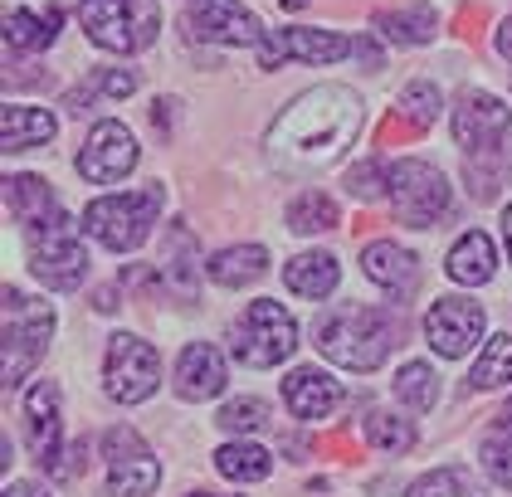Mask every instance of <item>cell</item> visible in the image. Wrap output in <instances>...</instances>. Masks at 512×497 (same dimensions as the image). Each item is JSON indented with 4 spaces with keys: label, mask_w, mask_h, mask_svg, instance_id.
<instances>
[{
    "label": "cell",
    "mask_w": 512,
    "mask_h": 497,
    "mask_svg": "<svg viewBox=\"0 0 512 497\" xmlns=\"http://www.w3.org/2000/svg\"><path fill=\"white\" fill-rule=\"evenodd\" d=\"M444 268H449V278L454 283H464V288H483L493 273H498V254H493V239L483 230H469L454 239V249H449V259H444Z\"/></svg>",
    "instance_id": "20"
},
{
    "label": "cell",
    "mask_w": 512,
    "mask_h": 497,
    "mask_svg": "<svg viewBox=\"0 0 512 497\" xmlns=\"http://www.w3.org/2000/svg\"><path fill=\"white\" fill-rule=\"evenodd\" d=\"M478 454H483L488 478H493L498 488H512V434H503V429H498V434H488Z\"/></svg>",
    "instance_id": "38"
},
{
    "label": "cell",
    "mask_w": 512,
    "mask_h": 497,
    "mask_svg": "<svg viewBox=\"0 0 512 497\" xmlns=\"http://www.w3.org/2000/svg\"><path fill=\"white\" fill-rule=\"evenodd\" d=\"M5 205H10V215H15L25 230L49 225L54 215H64L44 176H10V181H5Z\"/></svg>",
    "instance_id": "21"
},
{
    "label": "cell",
    "mask_w": 512,
    "mask_h": 497,
    "mask_svg": "<svg viewBox=\"0 0 512 497\" xmlns=\"http://www.w3.org/2000/svg\"><path fill=\"white\" fill-rule=\"evenodd\" d=\"M79 20H83V35L93 39L98 49H108V54H132L137 44L152 39L157 10L147 5V15L137 20L132 0H79Z\"/></svg>",
    "instance_id": "11"
},
{
    "label": "cell",
    "mask_w": 512,
    "mask_h": 497,
    "mask_svg": "<svg viewBox=\"0 0 512 497\" xmlns=\"http://www.w3.org/2000/svg\"><path fill=\"white\" fill-rule=\"evenodd\" d=\"M337 259L332 254H298V259H288L283 264V283L298 293V298H327L332 288H337Z\"/></svg>",
    "instance_id": "25"
},
{
    "label": "cell",
    "mask_w": 512,
    "mask_h": 497,
    "mask_svg": "<svg viewBox=\"0 0 512 497\" xmlns=\"http://www.w3.org/2000/svg\"><path fill=\"white\" fill-rule=\"evenodd\" d=\"M161 205H166L161 181H152L147 191L103 195V200H93V205L83 210V234H88V239H98V244H103V249H113V254H132V249L152 234Z\"/></svg>",
    "instance_id": "3"
},
{
    "label": "cell",
    "mask_w": 512,
    "mask_h": 497,
    "mask_svg": "<svg viewBox=\"0 0 512 497\" xmlns=\"http://www.w3.org/2000/svg\"><path fill=\"white\" fill-rule=\"evenodd\" d=\"M425 342L439 356H469L483 342V307L469 298H434L430 317H425Z\"/></svg>",
    "instance_id": "15"
},
{
    "label": "cell",
    "mask_w": 512,
    "mask_h": 497,
    "mask_svg": "<svg viewBox=\"0 0 512 497\" xmlns=\"http://www.w3.org/2000/svg\"><path fill=\"white\" fill-rule=\"evenodd\" d=\"M361 273L376 283V288H386V293H410L415 288V254L405 249V244H395V239H376V244H366L361 249Z\"/></svg>",
    "instance_id": "19"
},
{
    "label": "cell",
    "mask_w": 512,
    "mask_h": 497,
    "mask_svg": "<svg viewBox=\"0 0 512 497\" xmlns=\"http://www.w3.org/2000/svg\"><path fill=\"white\" fill-rule=\"evenodd\" d=\"M498 429H503V434H512V400L503 405V415H498Z\"/></svg>",
    "instance_id": "44"
},
{
    "label": "cell",
    "mask_w": 512,
    "mask_h": 497,
    "mask_svg": "<svg viewBox=\"0 0 512 497\" xmlns=\"http://www.w3.org/2000/svg\"><path fill=\"white\" fill-rule=\"evenodd\" d=\"M356 54V44L347 35H337V30H278V35L264 39V49H259V69H278V64H288V59H298V64H337V59H347Z\"/></svg>",
    "instance_id": "14"
},
{
    "label": "cell",
    "mask_w": 512,
    "mask_h": 497,
    "mask_svg": "<svg viewBox=\"0 0 512 497\" xmlns=\"http://www.w3.org/2000/svg\"><path fill=\"white\" fill-rule=\"evenodd\" d=\"M25 249H30V273L40 278L44 288H79L83 273H88V249H83V234L69 215H54L49 225L25 230Z\"/></svg>",
    "instance_id": "5"
},
{
    "label": "cell",
    "mask_w": 512,
    "mask_h": 497,
    "mask_svg": "<svg viewBox=\"0 0 512 497\" xmlns=\"http://www.w3.org/2000/svg\"><path fill=\"white\" fill-rule=\"evenodd\" d=\"M469 191H473V200H493V195L503 191V181H512V152L498 161V166H488V156H473L469 161Z\"/></svg>",
    "instance_id": "35"
},
{
    "label": "cell",
    "mask_w": 512,
    "mask_h": 497,
    "mask_svg": "<svg viewBox=\"0 0 512 497\" xmlns=\"http://www.w3.org/2000/svg\"><path fill=\"white\" fill-rule=\"evenodd\" d=\"M347 191L356 200H381V195L391 191V166H381V161H356L352 171H347Z\"/></svg>",
    "instance_id": "36"
},
{
    "label": "cell",
    "mask_w": 512,
    "mask_h": 497,
    "mask_svg": "<svg viewBox=\"0 0 512 497\" xmlns=\"http://www.w3.org/2000/svg\"><path fill=\"white\" fill-rule=\"evenodd\" d=\"M93 88L108 93V98H132V93H137V74H132V69H98V74H93Z\"/></svg>",
    "instance_id": "39"
},
{
    "label": "cell",
    "mask_w": 512,
    "mask_h": 497,
    "mask_svg": "<svg viewBox=\"0 0 512 497\" xmlns=\"http://www.w3.org/2000/svg\"><path fill=\"white\" fill-rule=\"evenodd\" d=\"M200 239L186 225H171L161 239V278L176 288V293H191L200 278Z\"/></svg>",
    "instance_id": "22"
},
{
    "label": "cell",
    "mask_w": 512,
    "mask_h": 497,
    "mask_svg": "<svg viewBox=\"0 0 512 497\" xmlns=\"http://www.w3.org/2000/svg\"><path fill=\"white\" fill-rule=\"evenodd\" d=\"M503 239H508V259H512V205L503 210Z\"/></svg>",
    "instance_id": "43"
},
{
    "label": "cell",
    "mask_w": 512,
    "mask_h": 497,
    "mask_svg": "<svg viewBox=\"0 0 512 497\" xmlns=\"http://www.w3.org/2000/svg\"><path fill=\"white\" fill-rule=\"evenodd\" d=\"M5 497H49L40 488V483H10V488H5Z\"/></svg>",
    "instance_id": "42"
},
{
    "label": "cell",
    "mask_w": 512,
    "mask_h": 497,
    "mask_svg": "<svg viewBox=\"0 0 512 497\" xmlns=\"http://www.w3.org/2000/svg\"><path fill=\"white\" fill-rule=\"evenodd\" d=\"M191 497H220V493H191Z\"/></svg>",
    "instance_id": "45"
},
{
    "label": "cell",
    "mask_w": 512,
    "mask_h": 497,
    "mask_svg": "<svg viewBox=\"0 0 512 497\" xmlns=\"http://www.w3.org/2000/svg\"><path fill=\"white\" fill-rule=\"evenodd\" d=\"M395 400H405L410 410H434V400H439V376H434V366H425V361H405V366L395 371Z\"/></svg>",
    "instance_id": "32"
},
{
    "label": "cell",
    "mask_w": 512,
    "mask_h": 497,
    "mask_svg": "<svg viewBox=\"0 0 512 497\" xmlns=\"http://www.w3.org/2000/svg\"><path fill=\"white\" fill-rule=\"evenodd\" d=\"M366 439H371L381 454H410V449H415V424L391 415V410H376V415L366 420Z\"/></svg>",
    "instance_id": "33"
},
{
    "label": "cell",
    "mask_w": 512,
    "mask_h": 497,
    "mask_svg": "<svg viewBox=\"0 0 512 497\" xmlns=\"http://www.w3.org/2000/svg\"><path fill=\"white\" fill-rule=\"evenodd\" d=\"M103 381H108V395L122 400V405H142L152 390L161 385V356L152 342L132 337V332H118L108 342V356H103Z\"/></svg>",
    "instance_id": "8"
},
{
    "label": "cell",
    "mask_w": 512,
    "mask_h": 497,
    "mask_svg": "<svg viewBox=\"0 0 512 497\" xmlns=\"http://www.w3.org/2000/svg\"><path fill=\"white\" fill-rule=\"evenodd\" d=\"M498 54H503V59L512 64V15L503 20V25H498Z\"/></svg>",
    "instance_id": "41"
},
{
    "label": "cell",
    "mask_w": 512,
    "mask_h": 497,
    "mask_svg": "<svg viewBox=\"0 0 512 497\" xmlns=\"http://www.w3.org/2000/svg\"><path fill=\"white\" fill-rule=\"evenodd\" d=\"M137 156H142V147L122 122H98L79 152V176L93 181V186H113L137 166Z\"/></svg>",
    "instance_id": "13"
},
{
    "label": "cell",
    "mask_w": 512,
    "mask_h": 497,
    "mask_svg": "<svg viewBox=\"0 0 512 497\" xmlns=\"http://www.w3.org/2000/svg\"><path fill=\"white\" fill-rule=\"evenodd\" d=\"M225 381H230V376H225V356L210 342H191L181 351V361H176V395H181V400H191V405L215 400V395L225 390Z\"/></svg>",
    "instance_id": "17"
},
{
    "label": "cell",
    "mask_w": 512,
    "mask_h": 497,
    "mask_svg": "<svg viewBox=\"0 0 512 497\" xmlns=\"http://www.w3.org/2000/svg\"><path fill=\"white\" fill-rule=\"evenodd\" d=\"M508 381H512V337H488L469 371V385L473 390H493V385Z\"/></svg>",
    "instance_id": "31"
},
{
    "label": "cell",
    "mask_w": 512,
    "mask_h": 497,
    "mask_svg": "<svg viewBox=\"0 0 512 497\" xmlns=\"http://www.w3.org/2000/svg\"><path fill=\"white\" fill-rule=\"evenodd\" d=\"M215 468H220L225 478H235V483H264V478L274 473V454L239 439V444H225V449L215 454Z\"/></svg>",
    "instance_id": "27"
},
{
    "label": "cell",
    "mask_w": 512,
    "mask_h": 497,
    "mask_svg": "<svg viewBox=\"0 0 512 497\" xmlns=\"http://www.w3.org/2000/svg\"><path fill=\"white\" fill-rule=\"evenodd\" d=\"M264 420H269V405L264 400H230L215 424L230 429V434H254V429H264Z\"/></svg>",
    "instance_id": "37"
},
{
    "label": "cell",
    "mask_w": 512,
    "mask_h": 497,
    "mask_svg": "<svg viewBox=\"0 0 512 497\" xmlns=\"http://www.w3.org/2000/svg\"><path fill=\"white\" fill-rule=\"evenodd\" d=\"M410 497H488V493H483V483L473 478L469 468L444 463V468H434V473H425V478H415Z\"/></svg>",
    "instance_id": "29"
},
{
    "label": "cell",
    "mask_w": 512,
    "mask_h": 497,
    "mask_svg": "<svg viewBox=\"0 0 512 497\" xmlns=\"http://www.w3.org/2000/svg\"><path fill=\"white\" fill-rule=\"evenodd\" d=\"M54 132H59V122H54V113H44V108L10 103V108H5V117H0L5 152H30V147H44Z\"/></svg>",
    "instance_id": "24"
},
{
    "label": "cell",
    "mask_w": 512,
    "mask_h": 497,
    "mask_svg": "<svg viewBox=\"0 0 512 497\" xmlns=\"http://www.w3.org/2000/svg\"><path fill=\"white\" fill-rule=\"evenodd\" d=\"M283 405H288V415L293 420H327L337 405H342V385L332 381L327 371H317V366H298L288 381H283Z\"/></svg>",
    "instance_id": "16"
},
{
    "label": "cell",
    "mask_w": 512,
    "mask_h": 497,
    "mask_svg": "<svg viewBox=\"0 0 512 497\" xmlns=\"http://www.w3.org/2000/svg\"><path fill=\"white\" fill-rule=\"evenodd\" d=\"M400 117L410 122V132H425L434 127V117H439V88L425 83V78H415L405 93H400Z\"/></svg>",
    "instance_id": "34"
},
{
    "label": "cell",
    "mask_w": 512,
    "mask_h": 497,
    "mask_svg": "<svg viewBox=\"0 0 512 497\" xmlns=\"http://www.w3.org/2000/svg\"><path fill=\"white\" fill-rule=\"evenodd\" d=\"M376 30L391 39V44H430L434 30H439V15H434V5L381 10V15H376Z\"/></svg>",
    "instance_id": "26"
},
{
    "label": "cell",
    "mask_w": 512,
    "mask_h": 497,
    "mask_svg": "<svg viewBox=\"0 0 512 497\" xmlns=\"http://www.w3.org/2000/svg\"><path fill=\"white\" fill-rule=\"evenodd\" d=\"M391 210L400 225L410 230H430L434 220L449 215V186H444V171L430 161H395L391 166Z\"/></svg>",
    "instance_id": "7"
},
{
    "label": "cell",
    "mask_w": 512,
    "mask_h": 497,
    "mask_svg": "<svg viewBox=\"0 0 512 497\" xmlns=\"http://www.w3.org/2000/svg\"><path fill=\"white\" fill-rule=\"evenodd\" d=\"M288 230H298V234L337 230V200L327 191H303L288 205Z\"/></svg>",
    "instance_id": "30"
},
{
    "label": "cell",
    "mask_w": 512,
    "mask_h": 497,
    "mask_svg": "<svg viewBox=\"0 0 512 497\" xmlns=\"http://www.w3.org/2000/svg\"><path fill=\"white\" fill-rule=\"evenodd\" d=\"M186 25H191V35L210 39V44H230V49H264V39H269L259 15L244 10L239 0H191Z\"/></svg>",
    "instance_id": "12"
},
{
    "label": "cell",
    "mask_w": 512,
    "mask_h": 497,
    "mask_svg": "<svg viewBox=\"0 0 512 497\" xmlns=\"http://www.w3.org/2000/svg\"><path fill=\"white\" fill-rule=\"evenodd\" d=\"M103 459H108V483H113L118 497H152L157 493L161 463L132 424H113V429L103 434Z\"/></svg>",
    "instance_id": "9"
},
{
    "label": "cell",
    "mask_w": 512,
    "mask_h": 497,
    "mask_svg": "<svg viewBox=\"0 0 512 497\" xmlns=\"http://www.w3.org/2000/svg\"><path fill=\"white\" fill-rule=\"evenodd\" d=\"M361 132V98L342 83H322L298 93L269 127V152L278 166H332Z\"/></svg>",
    "instance_id": "1"
},
{
    "label": "cell",
    "mask_w": 512,
    "mask_h": 497,
    "mask_svg": "<svg viewBox=\"0 0 512 497\" xmlns=\"http://www.w3.org/2000/svg\"><path fill=\"white\" fill-rule=\"evenodd\" d=\"M49 332H54V307L25 298L20 288H5V385L10 390L44 361Z\"/></svg>",
    "instance_id": "4"
},
{
    "label": "cell",
    "mask_w": 512,
    "mask_h": 497,
    "mask_svg": "<svg viewBox=\"0 0 512 497\" xmlns=\"http://www.w3.org/2000/svg\"><path fill=\"white\" fill-rule=\"evenodd\" d=\"M293 346H298V322H293V312L274 298H259V303L244 307V317L235 322V356L244 366H278V361H288L293 356Z\"/></svg>",
    "instance_id": "6"
},
{
    "label": "cell",
    "mask_w": 512,
    "mask_h": 497,
    "mask_svg": "<svg viewBox=\"0 0 512 497\" xmlns=\"http://www.w3.org/2000/svg\"><path fill=\"white\" fill-rule=\"evenodd\" d=\"M59 35V10H10L5 15V39L15 49H44Z\"/></svg>",
    "instance_id": "28"
},
{
    "label": "cell",
    "mask_w": 512,
    "mask_h": 497,
    "mask_svg": "<svg viewBox=\"0 0 512 497\" xmlns=\"http://www.w3.org/2000/svg\"><path fill=\"white\" fill-rule=\"evenodd\" d=\"M83 468H88V439H79V444H69V454H64V463H54L49 473H54V478H79Z\"/></svg>",
    "instance_id": "40"
},
{
    "label": "cell",
    "mask_w": 512,
    "mask_h": 497,
    "mask_svg": "<svg viewBox=\"0 0 512 497\" xmlns=\"http://www.w3.org/2000/svg\"><path fill=\"white\" fill-rule=\"evenodd\" d=\"M25 439H30V454L49 468L59 454V385L40 381L25 395Z\"/></svg>",
    "instance_id": "18"
},
{
    "label": "cell",
    "mask_w": 512,
    "mask_h": 497,
    "mask_svg": "<svg viewBox=\"0 0 512 497\" xmlns=\"http://www.w3.org/2000/svg\"><path fill=\"white\" fill-rule=\"evenodd\" d=\"M205 268H210V278H215L220 288H249L254 278L269 273V249H264V244H230V249H220Z\"/></svg>",
    "instance_id": "23"
},
{
    "label": "cell",
    "mask_w": 512,
    "mask_h": 497,
    "mask_svg": "<svg viewBox=\"0 0 512 497\" xmlns=\"http://www.w3.org/2000/svg\"><path fill=\"white\" fill-rule=\"evenodd\" d=\"M512 132V108L493 93H478V88H464L459 103H454V142L473 156H493Z\"/></svg>",
    "instance_id": "10"
},
{
    "label": "cell",
    "mask_w": 512,
    "mask_h": 497,
    "mask_svg": "<svg viewBox=\"0 0 512 497\" xmlns=\"http://www.w3.org/2000/svg\"><path fill=\"white\" fill-rule=\"evenodd\" d=\"M395 337H400V322L386 307L366 303H342L317 322V351L347 371H376L391 356Z\"/></svg>",
    "instance_id": "2"
}]
</instances>
